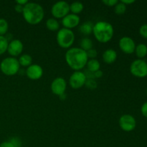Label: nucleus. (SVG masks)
<instances>
[{"instance_id":"1","label":"nucleus","mask_w":147,"mask_h":147,"mask_svg":"<svg viewBox=\"0 0 147 147\" xmlns=\"http://www.w3.org/2000/svg\"><path fill=\"white\" fill-rule=\"evenodd\" d=\"M65 59L67 65L74 71H81L88 60L86 52L77 47L68 49L65 55Z\"/></svg>"},{"instance_id":"2","label":"nucleus","mask_w":147,"mask_h":147,"mask_svg":"<svg viewBox=\"0 0 147 147\" xmlns=\"http://www.w3.org/2000/svg\"><path fill=\"white\" fill-rule=\"evenodd\" d=\"M22 16L26 22L29 24L37 25L44 19V9L38 3L28 2L24 7Z\"/></svg>"},{"instance_id":"3","label":"nucleus","mask_w":147,"mask_h":147,"mask_svg":"<svg viewBox=\"0 0 147 147\" xmlns=\"http://www.w3.org/2000/svg\"><path fill=\"white\" fill-rule=\"evenodd\" d=\"M93 34L98 42L100 43H107L113 37V26L109 22H97L93 26Z\"/></svg>"},{"instance_id":"4","label":"nucleus","mask_w":147,"mask_h":147,"mask_svg":"<svg viewBox=\"0 0 147 147\" xmlns=\"http://www.w3.org/2000/svg\"><path fill=\"white\" fill-rule=\"evenodd\" d=\"M75 34L72 30L62 28L57 31L56 40L57 45L63 49H70L75 42Z\"/></svg>"},{"instance_id":"5","label":"nucleus","mask_w":147,"mask_h":147,"mask_svg":"<svg viewBox=\"0 0 147 147\" xmlns=\"http://www.w3.org/2000/svg\"><path fill=\"white\" fill-rule=\"evenodd\" d=\"M0 70L3 74L7 76H15L20 70L18 59L13 57H7L3 59L0 63Z\"/></svg>"},{"instance_id":"6","label":"nucleus","mask_w":147,"mask_h":147,"mask_svg":"<svg viewBox=\"0 0 147 147\" xmlns=\"http://www.w3.org/2000/svg\"><path fill=\"white\" fill-rule=\"evenodd\" d=\"M130 72L134 76L143 78L147 76V63L143 59L134 60L130 65Z\"/></svg>"},{"instance_id":"7","label":"nucleus","mask_w":147,"mask_h":147,"mask_svg":"<svg viewBox=\"0 0 147 147\" xmlns=\"http://www.w3.org/2000/svg\"><path fill=\"white\" fill-rule=\"evenodd\" d=\"M53 18L63 19L70 14V4L65 1H59L55 3L51 8Z\"/></svg>"},{"instance_id":"8","label":"nucleus","mask_w":147,"mask_h":147,"mask_svg":"<svg viewBox=\"0 0 147 147\" xmlns=\"http://www.w3.org/2000/svg\"><path fill=\"white\" fill-rule=\"evenodd\" d=\"M87 78L84 72L74 71L69 78V85L73 89H79L85 86Z\"/></svg>"},{"instance_id":"9","label":"nucleus","mask_w":147,"mask_h":147,"mask_svg":"<svg viewBox=\"0 0 147 147\" xmlns=\"http://www.w3.org/2000/svg\"><path fill=\"white\" fill-rule=\"evenodd\" d=\"M121 129L126 132H131L135 129L136 126V121L133 116L130 114H123L119 121Z\"/></svg>"},{"instance_id":"10","label":"nucleus","mask_w":147,"mask_h":147,"mask_svg":"<svg viewBox=\"0 0 147 147\" xmlns=\"http://www.w3.org/2000/svg\"><path fill=\"white\" fill-rule=\"evenodd\" d=\"M67 88V81L62 77H57L52 81L50 85V89L53 94L56 96H61L65 93Z\"/></svg>"},{"instance_id":"11","label":"nucleus","mask_w":147,"mask_h":147,"mask_svg":"<svg viewBox=\"0 0 147 147\" xmlns=\"http://www.w3.org/2000/svg\"><path fill=\"white\" fill-rule=\"evenodd\" d=\"M119 46L120 50L123 53L127 55H131L134 53L136 45L133 39L131 38L130 37L125 36V37H121L119 40Z\"/></svg>"},{"instance_id":"12","label":"nucleus","mask_w":147,"mask_h":147,"mask_svg":"<svg viewBox=\"0 0 147 147\" xmlns=\"http://www.w3.org/2000/svg\"><path fill=\"white\" fill-rule=\"evenodd\" d=\"M24 49V45L21 40L18 39H13L9 42L7 52L11 57H16L21 55Z\"/></svg>"},{"instance_id":"13","label":"nucleus","mask_w":147,"mask_h":147,"mask_svg":"<svg viewBox=\"0 0 147 147\" xmlns=\"http://www.w3.org/2000/svg\"><path fill=\"white\" fill-rule=\"evenodd\" d=\"M42 67L37 64H32L25 70V75L32 80H37L41 78L43 76Z\"/></svg>"},{"instance_id":"14","label":"nucleus","mask_w":147,"mask_h":147,"mask_svg":"<svg viewBox=\"0 0 147 147\" xmlns=\"http://www.w3.org/2000/svg\"><path fill=\"white\" fill-rule=\"evenodd\" d=\"M80 22V19L78 15L74 14H68L67 16L62 19V24L63 25L64 28L72 29L77 27L79 25Z\"/></svg>"},{"instance_id":"15","label":"nucleus","mask_w":147,"mask_h":147,"mask_svg":"<svg viewBox=\"0 0 147 147\" xmlns=\"http://www.w3.org/2000/svg\"><path fill=\"white\" fill-rule=\"evenodd\" d=\"M117 56V53H116V50H113V49H107L103 52L102 58H103V62L106 64L111 65L116 62Z\"/></svg>"},{"instance_id":"16","label":"nucleus","mask_w":147,"mask_h":147,"mask_svg":"<svg viewBox=\"0 0 147 147\" xmlns=\"http://www.w3.org/2000/svg\"><path fill=\"white\" fill-rule=\"evenodd\" d=\"M93 26H94V24H93L92 22H83V24L79 26L78 30L83 35L88 36L91 33H93Z\"/></svg>"},{"instance_id":"17","label":"nucleus","mask_w":147,"mask_h":147,"mask_svg":"<svg viewBox=\"0 0 147 147\" xmlns=\"http://www.w3.org/2000/svg\"><path fill=\"white\" fill-rule=\"evenodd\" d=\"M134 53L138 58L143 59L147 55V45L144 43L137 45L135 48Z\"/></svg>"},{"instance_id":"18","label":"nucleus","mask_w":147,"mask_h":147,"mask_svg":"<svg viewBox=\"0 0 147 147\" xmlns=\"http://www.w3.org/2000/svg\"><path fill=\"white\" fill-rule=\"evenodd\" d=\"M45 24L47 30H50V31L56 32L60 30V23L56 19L53 18V17L47 19Z\"/></svg>"},{"instance_id":"19","label":"nucleus","mask_w":147,"mask_h":147,"mask_svg":"<svg viewBox=\"0 0 147 147\" xmlns=\"http://www.w3.org/2000/svg\"><path fill=\"white\" fill-rule=\"evenodd\" d=\"M86 67H87L88 70L92 72V73H95L100 70V63L97 59H90V60L88 59L87 64H86Z\"/></svg>"},{"instance_id":"20","label":"nucleus","mask_w":147,"mask_h":147,"mask_svg":"<svg viewBox=\"0 0 147 147\" xmlns=\"http://www.w3.org/2000/svg\"><path fill=\"white\" fill-rule=\"evenodd\" d=\"M19 63H20V66L22 67H28L29 66L31 65L32 63V57L29 54H23L20 56V58L18 59Z\"/></svg>"},{"instance_id":"21","label":"nucleus","mask_w":147,"mask_h":147,"mask_svg":"<svg viewBox=\"0 0 147 147\" xmlns=\"http://www.w3.org/2000/svg\"><path fill=\"white\" fill-rule=\"evenodd\" d=\"M84 9V5L80 1H74L70 4V11L71 14H74L78 15L80 14Z\"/></svg>"},{"instance_id":"22","label":"nucleus","mask_w":147,"mask_h":147,"mask_svg":"<svg viewBox=\"0 0 147 147\" xmlns=\"http://www.w3.org/2000/svg\"><path fill=\"white\" fill-rule=\"evenodd\" d=\"M80 48H81L84 51L87 52L88 50H90V49L93 48V41L87 37H83V38L81 39V40L80 42Z\"/></svg>"},{"instance_id":"23","label":"nucleus","mask_w":147,"mask_h":147,"mask_svg":"<svg viewBox=\"0 0 147 147\" xmlns=\"http://www.w3.org/2000/svg\"><path fill=\"white\" fill-rule=\"evenodd\" d=\"M8 45L9 41L6 38L5 36L0 35V55L4 54L6 52H7Z\"/></svg>"},{"instance_id":"24","label":"nucleus","mask_w":147,"mask_h":147,"mask_svg":"<svg viewBox=\"0 0 147 147\" xmlns=\"http://www.w3.org/2000/svg\"><path fill=\"white\" fill-rule=\"evenodd\" d=\"M9 30V23L5 19L0 18V35L4 36L7 34Z\"/></svg>"},{"instance_id":"25","label":"nucleus","mask_w":147,"mask_h":147,"mask_svg":"<svg viewBox=\"0 0 147 147\" xmlns=\"http://www.w3.org/2000/svg\"><path fill=\"white\" fill-rule=\"evenodd\" d=\"M126 5H125L124 4H123L122 2H118V4H116L114 7V11L116 14L118 15H121V14H123L126 12Z\"/></svg>"},{"instance_id":"26","label":"nucleus","mask_w":147,"mask_h":147,"mask_svg":"<svg viewBox=\"0 0 147 147\" xmlns=\"http://www.w3.org/2000/svg\"><path fill=\"white\" fill-rule=\"evenodd\" d=\"M85 86H86V88L90 89V90H93L98 87V83L95 80V79H87Z\"/></svg>"},{"instance_id":"27","label":"nucleus","mask_w":147,"mask_h":147,"mask_svg":"<svg viewBox=\"0 0 147 147\" xmlns=\"http://www.w3.org/2000/svg\"><path fill=\"white\" fill-rule=\"evenodd\" d=\"M139 34L144 38L147 39V24H142L139 28Z\"/></svg>"},{"instance_id":"28","label":"nucleus","mask_w":147,"mask_h":147,"mask_svg":"<svg viewBox=\"0 0 147 147\" xmlns=\"http://www.w3.org/2000/svg\"><path fill=\"white\" fill-rule=\"evenodd\" d=\"M9 141L12 143L14 147H22V142L18 137H11L9 139Z\"/></svg>"},{"instance_id":"29","label":"nucleus","mask_w":147,"mask_h":147,"mask_svg":"<svg viewBox=\"0 0 147 147\" xmlns=\"http://www.w3.org/2000/svg\"><path fill=\"white\" fill-rule=\"evenodd\" d=\"M86 53H87V56L88 57V59H96V57H97L98 55L97 50H95V49L93 48L90 49V50L86 52Z\"/></svg>"},{"instance_id":"30","label":"nucleus","mask_w":147,"mask_h":147,"mask_svg":"<svg viewBox=\"0 0 147 147\" xmlns=\"http://www.w3.org/2000/svg\"><path fill=\"white\" fill-rule=\"evenodd\" d=\"M119 1L118 0H103L102 3L104 4L105 5L107 6V7H115L116 4H118Z\"/></svg>"},{"instance_id":"31","label":"nucleus","mask_w":147,"mask_h":147,"mask_svg":"<svg viewBox=\"0 0 147 147\" xmlns=\"http://www.w3.org/2000/svg\"><path fill=\"white\" fill-rule=\"evenodd\" d=\"M141 112H142V116L147 118V101L145 102L141 108Z\"/></svg>"},{"instance_id":"32","label":"nucleus","mask_w":147,"mask_h":147,"mask_svg":"<svg viewBox=\"0 0 147 147\" xmlns=\"http://www.w3.org/2000/svg\"><path fill=\"white\" fill-rule=\"evenodd\" d=\"M0 147H14V145L12 144L11 142H10L9 141H5V142H3L0 144Z\"/></svg>"},{"instance_id":"33","label":"nucleus","mask_w":147,"mask_h":147,"mask_svg":"<svg viewBox=\"0 0 147 147\" xmlns=\"http://www.w3.org/2000/svg\"><path fill=\"white\" fill-rule=\"evenodd\" d=\"M23 9H24V6L20 5V4H16L14 6V10L16 11V12L17 13H22V14Z\"/></svg>"},{"instance_id":"34","label":"nucleus","mask_w":147,"mask_h":147,"mask_svg":"<svg viewBox=\"0 0 147 147\" xmlns=\"http://www.w3.org/2000/svg\"><path fill=\"white\" fill-rule=\"evenodd\" d=\"M103 73L100 70H98V71L95 72L94 73V78H100L103 76Z\"/></svg>"},{"instance_id":"35","label":"nucleus","mask_w":147,"mask_h":147,"mask_svg":"<svg viewBox=\"0 0 147 147\" xmlns=\"http://www.w3.org/2000/svg\"><path fill=\"white\" fill-rule=\"evenodd\" d=\"M28 2H29L28 0H17V1H15L16 4H20V5H22V6H24V7Z\"/></svg>"},{"instance_id":"36","label":"nucleus","mask_w":147,"mask_h":147,"mask_svg":"<svg viewBox=\"0 0 147 147\" xmlns=\"http://www.w3.org/2000/svg\"><path fill=\"white\" fill-rule=\"evenodd\" d=\"M121 2H122L123 4H124L125 5H129V4H131L135 2V0H121Z\"/></svg>"},{"instance_id":"37","label":"nucleus","mask_w":147,"mask_h":147,"mask_svg":"<svg viewBox=\"0 0 147 147\" xmlns=\"http://www.w3.org/2000/svg\"><path fill=\"white\" fill-rule=\"evenodd\" d=\"M59 97H60V100H65V98H66V94L65 93H64V94H62L61 96H60Z\"/></svg>"},{"instance_id":"38","label":"nucleus","mask_w":147,"mask_h":147,"mask_svg":"<svg viewBox=\"0 0 147 147\" xmlns=\"http://www.w3.org/2000/svg\"><path fill=\"white\" fill-rule=\"evenodd\" d=\"M146 94H147V88H146Z\"/></svg>"}]
</instances>
